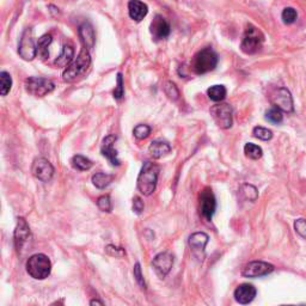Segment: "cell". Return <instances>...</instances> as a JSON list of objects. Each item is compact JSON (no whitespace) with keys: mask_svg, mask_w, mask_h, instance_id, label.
Wrapping results in <instances>:
<instances>
[{"mask_svg":"<svg viewBox=\"0 0 306 306\" xmlns=\"http://www.w3.org/2000/svg\"><path fill=\"white\" fill-rule=\"evenodd\" d=\"M27 272L35 280H44L50 275L52 262L44 253H35L26 263Z\"/></svg>","mask_w":306,"mask_h":306,"instance_id":"obj_3","label":"cell"},{"mask_svg":"<svg viewBox=\"0 0 306 306\" xmlns=\"http://www.w3.org/2000/svg\"><path fill=\"white\" fill-rule=\"evenodd\" d=\"M71 164L73 168L75 170H78V171H88L92 168V162L90 161L89 158L84 157V156L82 155H76L71 159Z\"/></svg>","mask_w":306,"mask_h":306,"instance_id":"obj_25","label":"cell"},{"mask_svg":"<svg viewBox=\"0 0 306 306\" xmlns=\"http://www.w3.org/2000/svg\"><path fill=\"white\" fill-rule=\"evenodd\" d=\"M90 65H91V57H90L88 48H83L76 57L75 60H73L67 67L65 68L62 73V79L67 83H73L79 81L89 71Z\"/></svg>","mask_w":306,"mask_h":306,"instance_id":"obj_1","label":"cell"},{"mask_svg":"<svg viewBox=\"0 0 306 306\" xmlns=\"http://www.w3.org/2000/svg\"><path fill=\"white\" fill-rule=\"evenodd\" d=\"M165 93H166V96H168L169 98L172 100H176L180 97L178 89H177V86L171 82H168L165 84Z\"/></svg>","mask_w":306,"mask_h":306,"instance_id":"obj_35","label":"cell"},{"mask_svg":"<svg viewBox=\"0 0 306 306\" xmlns=\"http://www.w3.org/2000/svg\"><path fill=\"white\" fill-rule=\"evenodd\" d=\"M12 88V78L10 73L3 71L0 73V93L2 96H6Z\"/></svg>","mask_w":306,"mask_h":306,"instance_id":"obj_28","label":"cell"},{"mask_svg":"<svg viewBox=\"0 0 306 306\" xmlns=\"http://www.w3.org/2000/svg\"><path fill=\"white\" fill-rule=\"evenodd\" d=\"M31 173L37 180L42 181V182H48L53 178L54 168L52 163L46 158H36L31 165Z\"/></svg>","mask_w":306,"mask_h":306,"instance_id":"obj_9","label":"cell"},{"mask_svg":"<svg viewBox=\"0 0 306 306\" xmlns=\"http://www.w3.org/2000/svg\"><path fill=\"white\" fill-rule=\"evenodd\" d=\"M90 305H100V306H102L103 302L99 301V300H96V299H95V300L90 301Z\"/></svg>","mask_w":306,"mask_h":306,"instance_id":"obj_41","label":"cell"},{"mask_svg":"<svg viewBox=\"0 0 306 306\" xmlns=\"http://www.w3.org/2000/svg\"><path fill=\"white\" fill-rule=\"evenodd\" d=\"M133 273H134V277H135V280H137L139 286H140L142 290H146V284H145L144 276H142V273H141L140 263H135Z\"/></svg>","mask_w":306,"mask_h":306,"instance_id":"obj_37","label":"cell"},{"mask_svg":"<svg viewBox=\"0 0 306 306\" xmlns=\"http://www.w3.org/2000/svg\"><path fill=\"white\" fill-rule=\"evenodd\" d=\"M116 141V137L115 135H108L107 138H104L102 142V147H100V152H102L103 157H106L111 165L120 166L121 161L119 159V155L117 151L114 148V144Z\"/></svg>","mask_w":306,"mask_h":306,"instance_id":"obj_15","label":"cell"},{"mask_svg":"<svg viewBox=\"0 0 306 306\" xmlns=\"http://www.w3.org/2000/svg\"><path fill=\"white\" fill-rule=\"evenodd\" d=\"M144 211V201L139 196H134L133 199V212L135 214H141Z\"/></svg>","mask_w":306,"mask_h":306,"instance_id":"obj_40","label":"cell"},{"mask_svg":"<svg viewBox=\"0 0 306 306\" xmlns=\"http://www.w3.org/2000/svg\"><path fill=\"white\" fill-rule=\"evenodd\" d=\"M266 120L269 121L270 123H274V124L281 123V122H283V120H284L283 110L279 109V108H276V107L270 108L269 110L266 111Z\"/></svg>","mask_w":306,"mask_h":306,"instance_id":"obj_29","label":"cell"},{"mask_svg":"<svg viewBox=\"0 0 306 306\" xmlns=\"http://www.w3.org/2000/svg\"><path fill=\"white\" fill-rule=\"evenodd\" d=\"M78 33L83 44H84V47L88 48V49H92L96 42V35L91 24L88 22L83 23L82 26L79 27Z\"/></svg>","mask_w":306,"mask_h":306,"instance_id":"obj_18","label":"cell"},{"mask_svg":"<svg viewBox=\"0 0 306 306\" xmlns=\"http://www.w3.org/2000/svg\"><path fill=\"white\" fill-rule=\"evenodd\" d=\"M133 134L139 140H142V139H146L151 134V127L147 126V124H138L133 130Z\"/></svg>","mask_w":306,"mask_h":306,"instance_id":"obj_32","label":"cell"},{"mask_svg":"<svg viewBox=\"0 0 306 306\" xmlns=\"http://www.w3.org/2000/svg\"><path fill=\"white\" fill-rule=\"evenodd\" d=\"M148 151L151 153V156L155 159H159L162 157H165L166 155H169L171 152V146H170L166 141L163 140H155L149 145Z\"/></svg>","mask_w":306,"mask_h":306,"instance_id":"obj_20","label":"cell"},{"mask_svg":"<svg viewBox=\"0 0 306 306\" xmlns=\"http://www.w3.org/2000/svg\"><path fill=\"white\" fill-rule=\"evenodd\" d=\"M52 43V35H43L42 37L38 38L37 41V54L40 55L42 60L49 58V50L48 47Z\"/></svg>","mask_w":306,"mask_h":306,"instance_id":"obj_23","label":"cell"},{"mask_svg":"<svg viewBox=\"0 0 306 306\" xmlns=\"http://www.w3.org/2000/svg\"><path fill=\"white\" fill-rule=\"evenodd\" d=\"M159 171H161V169H159V166L155 164V163H144L137 181L138 189L144 196L152 195L153 191L156 190Z\"/></svg>","mask_w":306,"mask_h":306,"instance_id":"obj_2","label":"cell"},{"mask_svg":"<svg viewBox=\"0 0 306 306\" xmlns=\"http://www.w3.org/2000/svg\"><path fill=\"white\" fill-rule=\"evenodd\" d=\"M106 252L108 255L113 256V257H123L126 255V251H124V249L122 248H117V246L115 245H107L106 246Z\"/></svg>","mask_w":306,"mask_h":306,"instance_id":"obj_38","label":"cell"},{"mask_svg":"<svg viewBox=\"0 0 306 306\" xmlns=\"http://www.w3.org/2000/svg\"><path fill=\"white\" fill-rule=\"evenodd\" d=\"M18 54L20 55V58L27 61H31L36 58L37 46H35L33 31H31L30 28H28L22 35V38H20V42L18 46Z\"/></svg>","mask_w":306,"mask_h":306,"instance_id":"obj_8","label":"cell"},{"mask_svg":"<svg viewBox=\"0 0 306 306\" xmlns=\"http://www.w3.org/2000/svg\"><path fill=\"white\" fill-rule=\"evenodd\" d=\"M274 272V266L262 261H252L243 268L242 275L244 277H261Z\"/></svg>","mask_w":306,"mask_h":306,"instance_id":"obj_11","label":"cell"},{"mask_svg":"<svg viewBox=\"0 0 306 306\" xmlns=\"http://www.w3.org/2000/svg\"><path fill=\"white\" fill-rule=\"evenodd\" d=\"M264 41L263 34L261 33V30L257 29L256 27L249 24L248 28L245 29L244 36H243L242 43H241V49L243 53L251 55L259 52L262 48Z\"/></svg>","mask_w":306,"mask_h":306,"instance_id":"obj_5","label":"cell"},{"mask_svg":"<svg viewBox=\"0 0 306 306\" xmlns=\"http://www.w3.org/2000/svg\"><path fill=\"white\" fill-rule=\"evenodd\" d=\"M244 153L246 158L252 159V161H257V159H260L263 156L262 148H261L259 145L252 144V142H248V144L244 146Z\"/></svg>","mask_w":306,"mask_h":306,"instance_id":"obj_27","label":"cell"},{"mask_svg":"<svg viewBox=\"0 0 306 306\" xmlns=\"http://www.w3.org/2000/svg\"><path fill=\"white\" fill-rule=\"evenodd\" d=\"M123 95H124L123 78H122V74L119 73V74H117V86L114 90V98L120 100L123 97Z\"/></svg>","mask_w":306,"mask_h":306,"instance_id":"obj_36","label":"cell"},{"mask_svg":"<svg viewBox=\"0 0 306 306\" xmlns=\"http://www.w3.org/2000/svg\"><path fill=\"white\" fill-rule=\"evenodd\" d=\"M149 30H151V34L155 40H164L170 35V31H171V28H170V24L168 23L164 17L161 15H157L153 18L151 27H149Z\"/></svg>","mask_w":306,"mask_h":306,"instance_id":"obj_14","label":"cell"},{"mask_svg":"<svg viewBox=\"0 0 306 306\" xmlns=\"http://www.w3.org/2000/svg\"><path fill=\"white\" fill-rule=\"evenodd\" d=\"M215 208H217V201L215 196L212 191L211 188H205L200 194V211L201 214L208 221L212 220L215 213Z\"/></svg>","mask_w":306,"mask_h":306,"instance_id":"obj_10","label":"cell"},{"mask_svg":"<svg viewBox=\"0 0 306 306\" xmlns=\"http://www.w3.org/2000/svg\"><path fill=\"white\" fill-rule=\"evenodd\" d=\"M97 206L102 212H107L109 213L113 210V206H111V201H110V196L109 195H103L98 197L97 200Z\"/></svg>","mask_w":306,"mask_h":306,"instance_id":"obj_34","label":"cell"},{"mask_svg":"<svg viewBox=\"0 0 306 306\" xmlns=\"http://www.w3.org/2000/svg\"><path fill=\"white\" fill-rule=\"evenodd\" d=\"M256 288L250 284H242L236 288L235 291V299L239 304L246 305L251 302L256 297Z\"/></svg>","mask_w":306,"mask_h":306,"instance_id":"obj_17","label":"cell"},{"mask_svg":"<svg viewBox=\"0 0 306 306\" xmlns=\"http://www.w3.org/2000/svg\"><path fill=\"white\" fill-rule=\"evenodd\" d=\"M153 269L161 279L168 275L173 266V256L170 252H161L152 261Z\"/></svg>","mask_w":306,"mask_h":306,"instance_id":"obj_12","label":"cell"},{"mask_svg":"<svg viewBox=\"0 0 306 306\" xmlns=\"http://www.w3.org/2000/svg\"><path fill=\"white\" fill-rule=\"evenodd\" d=\"M115 178L114 175H109V173H104V172H97L92 176V183L93 186L98 189H104L107 188L109 184L113 182Z\"/></svg>","mask_w":306,"mask_h":306,"instance_id":"obj_24","label":"cell"},{"mask_svg":"<svg viewBox=\"0 0 306 306\" xmlns=\"http://www.w3.org/2000/svg\"><path fill=\"white\" fill-rule=\"evenodd\" d=\"M294 228L302 238L306 239V219H298L294 221Z\"/></svg>","mask_w":306,"mask_h":306,"instance_id":"obj_39","label":"cell"},{"mask_svg":"<svg viewBox=\"0 0 306 306\" xmlns=\"http://www.w3.org/2000/svg\"><path fill=\"white\" fill-rule=\"evenodd\" d=\"M55 88L54 83L47 78L30 76L26 81V90L28 93L35 97H44L50 93Z\"/></svg>","mask_w":306,"mask_h":306,"instance_id":"obj_6","label":"cell"},{"mask_svg":"<svg viewBox=\"0 0 306 306\" xmlns=\"http://www.w3.org/2000/svg\"><path fill=\"white\" fill-rule=\"evenodd\" d=\"M208 235L205 232H195L189 237V245L194 252H203L208 243Z\"/></svg>","mask_w":306,"mask_h":306,"instance_id":"obj_21","label":"cell"},{"mask_svg":"<svg viewBox=\"0 0 306 306\" xmlns=\"http://www.w3.org/2000/svg\"><path fill=\"white\" fill-rule=\"evenodd\" d=\"M13 238H15V246L17 251L19 252L23 249V246L26 245L28 239L30 238V227L24 218H18Z\"/></svg>","mask_w":306,"mask_h":306,"instance_id":"obj_16","label":"cell"},{"mask_svg":"<svg viewBox=\"0 0 306 306\" xmlns=\"http://www.w3.org/2000/svg\"><path fill=\"white\" fill-rule=\"evenodd\" d=\"M211 115L213 117L218 127L221 130H228L234 123V117H232V108L226 103L215 104L211 108Z\"/></svg>","mask_w":306,"mask_h":306,"instance_id":"obj_7","label":"cell"},{"mask_svg":"<svg viewBox=\"0 0 306 306\" xmlns=\"http://www.w3.org/2000/svg\"><path fill=\"white\" fill-rule=\"evenodd\" d=\"M252 134H253V137L260 139V140H263V141H268V140H270V139L273 138V132L272 131L268 130V128L260 127V126L253 128Z\"/></svg>","mask_w":306,"mask_h":306,"instance_id":"obj_31","label":"cell"},{"mask_svg":"<svg viewBox=\"0 0 306 306\" xmlns=\"http://www.w3.org/2000/svg\"><path fill=\"white\" fill-rule=\"evenodd\" d=\"M281 17H283V22L285 24H292L295 22V19H297V11L293 8H286L283 11V15H281Z\"/></svg>","mask_w":306,"mask_h":306,"instance_id":"obj_33","label":"cell"},{"mask_svg":"<svg viewBox=\"0 0 306 306\" xmlns=\"http://www.w3.org/2000/svg\"><path fill=\"white\" fill-rule=\"evenodd\" d=\"M218 55L212 48L207 47L205 49L197 52L191 60V68L196 74H205L217 67Z\"/></svg>","mask_w":306,"mask_h":306,"instance_id":"obj_4","label":"cell"},{"mask_svg":"<svg viewBox=\"0 0 306 306\" xmlns=\"http://www.w3.org/2000/svg\"><path fill=\"white\" fill-rule=\"evenodd\" d=\"M226 88L224 85H213L207 90V95L213 102H222L226 97Z\"/></svg>","mask_w":306,"mask_h":306,"instance_id":"obj_26","label":"cell"},{"mask_svg":"<svg viewBox=\"0 0 306 306\" xmlns=\"http://www.w3.org/2000/svg\"><path fill=\"white\" fill-rule=\"evenodd\" d=\"M272 103L274 107L279 108L286 113H292L294 110L293 98H292L291 92L287 89L280 88L272 95Z\"/></svg>","mask_w":306,"mask_h":306,"instance_id":"obj_13","label":"cell"},{"mask_svg":"<svg viewBox=\"0 0 306 306\" xmlns=\"http://www.w3.org/2000/svg\"><path fill=\"white\" fill-rule=\"evenodd\" d=\"M241 193L246 200L249 201H256L259 197V191H257L256 187L251 186V184H243L241 188Z\"/></svg>","mask_w":306,"mask_h":306,"instance_id":"obj_30","label":"cell"},{"mask_svg":"<svg viewBox=\"0 0 306 306\" xmlns=\"http://www.w3.org/2000/svg\"><path fill=\"white\" fill-rule=\"evenodd\" d=\"M148 12V8L145 3L140 2V0H131L128 3V13H130V17L133 20H137V22H140L147 16Z\"/></svg>","mask_w":306,"mask_h":306,"instance_id":"obj_19","label":"cell"},{"mask_svg":"<svg viewBox=\"0 0 306 306\" xmlns=\"http://www.w3.org/2000/svg\"><path fill=\"white\" fill-rule=\"evenodd\" d=\"M73 58H74V49H73V47L71 44H65L61 50V54L55 59L54 64L58 67H67L73 61Z\"/></svg>","mask_w":306,"mask_h":306,"instance_id":"obj_22","label":"cell"}]
</instances>
